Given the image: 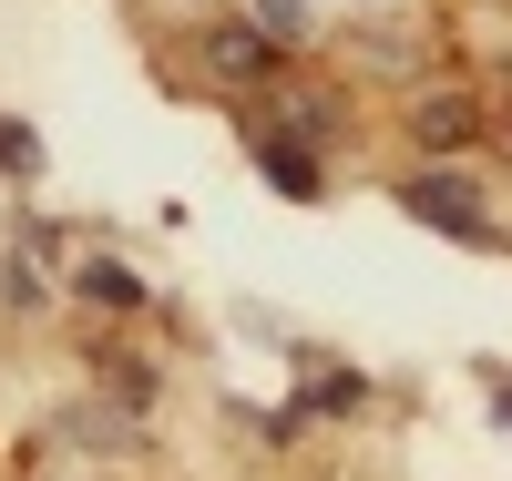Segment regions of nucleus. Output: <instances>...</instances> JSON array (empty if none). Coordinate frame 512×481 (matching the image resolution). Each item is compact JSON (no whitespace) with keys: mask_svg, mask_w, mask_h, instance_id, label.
Wrapping results in <instances>:
<instances>
[{"mask_svg":"<svg viewBox=\"0 0 512 481\" xmlns=\"http://www.w3.org/2000/svg\"><path fill=\"white\" fill-rule=\"evenodd\" d=\"M400 205L420 215V226H441L451 246H492V195H482L461 164H420V174H400Z\"/></svg>","mask_w":512,"mask_h":481,"instance_id":"nucleus-1","label":"nucleus"},{"mask_svg":"<svg viewBox=\"0 0 512 481\" xmlns=\"http://www.w3.org/2000/svg\"><path fill=\"white\" fill-rule=\"evenodd\" d=\"M277 62H287V41H267L256 21H216L205 31V72L216 82H277Z\"/></svg>","mask_w":512,"mask_h":481,"instance_id":"nucleus-2","label":"nucleus"},{"mask_svg":"<svg viewBox=\"0 0 512 481\" xmlns=\"http://www.w3.org/2000/svg\"><path fill=\"white\" fill-rule=\"evenodd\" d=\"M256 164H267V185L287 195V205H318V144H287V134H256Z\"/></svg>","mask_w":512,"mask_h":481,"instance_id":"nucleus-3","label":"nucleus"},{"mask_svg":"<svg viewBox=\"0 0 512 481\" xmlns=\"http://www.w3.org/2000/svg\"><path fill=\"white\" fill-rule=\"evenodd\" d=\"M277 113H287V144L338 134V103H328V93H287V82H277Z\"/></svg>","mask_w":512,"mask_h":481,"instance_id":"nucleus-4","label":"nucleus"},{"mask_svg":"<svg viewBox=\"0 0 512 481\" xmlns=\"http://www.w3.org/2000/svg\"><path fill=\"white\" fill-rule=\"evenodd\" d=\"M410 123H420V144H472V103H461V93H431Z\"/></svg>","mask_w":512,"mask_h":481,"instance_id":"nucleus-5","label":"nucleus"},{"mask_svg":"<svg viewBox=\"0 0 512 481\" xmlns=\"http://www.w3.org/2000/svg\"><path fill=\"white\" fill-rule=\"evenodd\" d=\"M359 389H369L359 369H338V379H308V400H297V410H308V420H338V410L359 400Z\"/></svg>","mask_w":512,"mask_h":481,"instance_id":"nucleus-6","label":"nucleus"},{"mask_svg":"<svg viewBox=\"0 0 512 481\" xmlns=\"http://www.w3.org/2000/svg\"><path fill=\"white\" fill-rule=\"evenodd\" d=\"M256 31H267V41H308V0H256V11H246Z\"/></svg>","mask_w":512,"mask_h":481,"instance_id":"nucleus-7","label":"nucleus"},{"mask_svg":"<svg viewBox=\"0 0 512 481\" xmlns=\"http://www.w3.org/2000/svg\"><path fill=\"white\" fill-rule=\"evenodd\" d=\"M82 287H93V297H103V308H144V287H134V277H123V267H113V256H93V267H82Z\"/></svg>","mask_w":512,"mask_h":481,"instance_id":"nucleus-8","label":"nucleus"},{"mask_svg":"<svg viewBox=\"0 0 512 481\" xmlns=\"http://www.w3.org/2000/svg\"><path fill=\"white\" fill-rule=\"evenodd\" d=\"M0 174H41V134L31 123H0Z\"/></svg>","mask_w":512,"mask_h":481,"instance_id":"nucleus-9","label":"nucleus"},{"mask_svg":"<svg viewBox=\"0 0 512 481\" xmlns=\"http://www.w3.org/2000/svg\"><path fill=\"white\" fill-rule=\"evenodd\" d=\"M492 420H512V379H492Z\"/></svg>","mask_w":512,"mask_h":481,"instance_id":"nucleus-10","label":"nucleus"}]
</instances>
